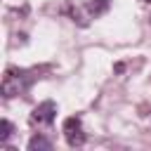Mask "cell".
Here are the masks:
<instances>
[{
	"instance_id": "obj_1",
	"label": "cell",
	"mask_w": 151,
	"mask_h": 151,
	"mask_svg": "<svg viewBox=\"0 0 151 151\" xmlns=\"http://www.w3.org/2000/svg\"><path fill=\"white\" fill-rule=\"evenodd\" d=\"M33 83V76L28 71H19V68H7L2 76V97H17L24 94Z\"/></svg>"
},
{
	"instance_id": "obj_2",
	"label": "cell",
	"mask_w": 151,
	"mask_h": 151,
	"mask_svg": "<svg viewBox=\"0 0 151 151\" xmlns=\"http://www.w3.org/2000/svg\"><path fill=\"white\" fill-rule=\"evenodd\" d=\"M64 137H66V144L71 146V149H78V146H83L85 144V130H83V120H80V116H71V118H66L64 120Z\"/></svg>"
},
{
	"instance_id": "obj_3",
	"label": "cell",
	"mask_w": 151,
	"mask_h": 151,
	"mask_svg": "<svg viewBox=\"0 0 151 151\" xmlns=\"http://www.w3.org/2000/svg\"><path fill=\"white\" fill-rule=\"evenodd\" d=\"M54 116H57V104L47 99V101H42V104H38V106L33 109V113H31V120H33V123L50 125V123L54 120Z\"/></svg>"
},
{
	"instance_id": "obj_4",
	"label": "cell",
	"mask_w": 151,
	"mask_h": 151,
	"mask_svg": "<svg viewBox=\"0 0 151 151\" xmlns=\"http://www.w3.org/2000/svg\"><path fill=\"white\" fill-rule=\"evenodd\" d=\"M109 7H111V0H87V2H85V9L90 12V17H99V14H104Z\"/></svg>"
},
{
	"instance_id": "obj_5",
	"label": "cell",
	"mask_w": 151,
	"mask_h": 151,
	"mask_svg": "<svg viewBox=\"0 0 151 151\" xmlns=\"http://www.w3.org/2000/svg\"><path fill=\"white\" fill-rule=\"evenodd\" d=\"M28 149H31V151H38V149L50 151V149H52V142H50L47 137H42V134H33V137L28 139Z\"/></svg>"
},
{
	"instance_id": "obj_6",
	"label": "cell",
	"mask_w": 151,
	"mask_h": 151,
	"mask_svg": "<svg viewBox=\"0 0 151 151\" xmlns=\"http://www.w3.org/2000/svg\"><path fill=\"white\" fill-rule=\"evenodd\" d=\"M0 127H2V132H0V142L5 144L12 134H14V127H12V123L7 120V118H2V123H0Z\"/></svg>"
},
{
	"instance_id": "obj_7",
	"label": "cell",
	"mask_w": 151,
	"mask_h": 151,
	"mask_svg": "<svg viewBox=\"0 0 151 151\" xmlns=\"http://www.w3.org/2000/svg\"><path fill=\"white\" fill-rule=\"evenodd\" d=\"M144 2H151V0H144Z\"/></svg>"
}]
</instances>
